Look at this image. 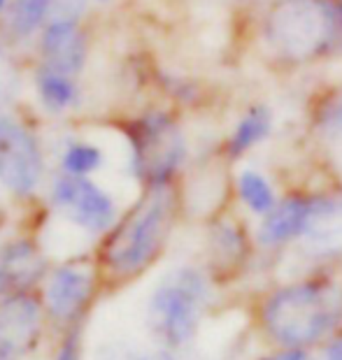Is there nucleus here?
<instances>
[{"label": "nucleus", "instance_id": "nucleus-12", "mask_svg": "<svg viewBox=\"0 0 342 360\" xmlns=\"http://www.w3.org/2000/svg\"><path fill=\"white\" fill-rule=\"evenodd\" d=\"M42 56L49 70L72 77L84 68L87 42L70 19H54L42 35Z\"/></svg>", "mask_w": 342, "mask_h": 360}, {"label": "nucleus", "instance_id": "nucleus-21", "mask_svg": "<svg viewBox=\"0 0 342 360\" xmlns=\"http://www.w3.org/2000/svg\"><path fill=\"white\" fill-rule=\"evenodd\" d=\"M17 89H19L17 70H14L12 60L7 58V53L0 49V110L12 101Z\"/></svg>", "mask_w": 342, "mask_h": 360}, {"label": "nucleus", "instance_id": "nucleus-8", "mask_svg": "<svg viewBox=\"0 0 342 360\" xmlns=\"http://www.w3.org/2000/svg\"><path fill=\"white\" fill-rule=\"evenodd\" d=\"M54 205L75 226L89 233H105L114 226L117 207L101 186L84 177L65 174L54 186Z\"/></svg>", "mask_w": 342, "mask_h": 360}, {"label": "nucleus", "instance_id": "nucleus-26", "mask_svg": "<svg viewBox=\"0 0 342 360\" xmlns=\"http://www.w3.org/2000/svg\"><path fill=\"white\" fill-rule=\"evenodd\" d=\"M338 5H340V10H342V0H338Z\"/></svg>", "mask_w": 342, "mask_h": 360}, {"label": "nucleus", "instance_id": "nucleus-20", "mask_svg": "<svg viewBox=\"0 0 342 360\" xmlns=\"http://www.w3.org/2000/svg\"><path fill=\"white\" fill-rule=\"evenodd\" d=\"M319 133L331 137V140H342V89L336 96L326 98L317 114Z\"/></svg>", "mask_w": 342, "mask_h": 360}, {"label": "nucleus", "instance_id": "nucleus-13", "mask_svg": "<svg viewBox=\"0 0 342 360\" xmlns=\"http://www.w3.org/2000/svg\"><path fill=\"white\" fill-rule=\"evenodd\" d=\"M91 288H94V279L84 267H58L44 288V302H47L49 314H54L61 321L75 319L89 302Z\"/></svg>", "mask_w": 342, "mask_h": 360}, {"label": "nucleus", "instance_id": "nucleus-17", "mask_svg": "<svg viewBox=\"0 0 342 360\" xmlns=\"http://www.w3.org/2000/svg\"><path fill=\"white\" fill-rule=\"evenodd\" d=\"M51 7H54V0H14L7 10V26H10L12 35H30L42 24Z\"/></svg>", "mask_w": 342, "mask_h": 360}, {"label": "nucleus", "instance_id": "nucleus-19", "mask_svg": "<svg viewBox=\"0 0 342 360\" xmlns=\"http://www.w3.org/2000/svg\"><path fill=\"white\" fill-rule=\"evenodd\" d=\"M103 154L94 144H72L63 154V170L75 177H84V174L94 172L101 165Z\"/></svg>", "mask_w": 342, "mask_h": 360}, {"label": "nucleus", "instance_id": "nucleus-24", "mask_svg": "<svg viewBox=\"0 0 342 360\" xmlns=\"http://www.w3.org/2000/svg\"><path fill=\"white\" fill-rule=\"evenodd\" d=\"M319 360H342V330L317 351Z\"/></svg>", "mask_w": 342, "mask_h": 360}, {"label": "nucleus", "instance_id": "nucleus-3", "mask_svg": "<svg viewBox=\"0 0 342 360\" xmlns=\"http://www.w3.org/2000/svg\"><path fill=\"white\" fill-rule=\"evenodd\" d=\"M342 28L338 0H275L263 14V40L279 60L308 65L336 47Z\"/></svg>", "mask_w": 342, "mask_h": 360}, {"label": "nucleus", "instance_id": "nucleus-2", "mask_svg": "<svg viewBox=\"0 0 342 360\" xmlns=\"http://www.w3.org/2000/svg\"><path fill=\"white\" fill-rule=\"evenodd\" d=\"M177 217V193L170 184L147 186L144 198L114 228L103 247V265L112 277L131 279L147 272L163 254Z\"/></svg>", "mask_w": 342, "mask_h": 360}, {"label": "nucleus", "instance_id": "nucleus-5", "mask_svg": "<svg viewBox=\"0 0 342 360\" xmlns=\"http://www.w3.org/2000/svg\"><path fill=\"white\" fill-rule=\"evenodd\" d=\"M133 167L147 186L170 184L186 158V142L179 128L163 114L138 121L131 135Z\"/></svg>", "mask_w": 342, "mask_h": 360}, {"label": "nucleus", "instance_id": "nucleus-11", "mask_svg": "<svg viewBox=\"0 0 342 360\" xmlns=\"http://www.w3.org/2000/svg\"><path fill=\"white\" fill-rule=\"evenodd\" d=\"M40 302L26 293L10 295L0 302V349L24 356L40 335Z\"/></svg>", "mask_w": 342, "mask_h": 360}, {"label": "nucleus", "instance_id": "nucleus-22", "mask_svg": "<svg viewBox=\"0 0 342 360\" xmlns=\"http://www.w3.org/2000/svg\"><path fill=\"white\" fill-rule=\"evenodd\" d=\"M254 360H319V356L310 349H268Z\"/></svg>", "mask_w": 342, "mask_h": 360}, {"label": "nucleus", "instance_id": "nucleus-14", "mask_svg": "<svg viewBox=\"0 0 342 360\" xmlns=\"http://www.w3.org/2000/svg\"><path fill=\"white\" fill-rule=\"evenodd\" d=\"M44 258L26 240L0 247V295H19L42 277Z\"/></svg>", "mask_w": 342, "mask_h": 360}, {"label": "nucleus", "instance_id": "nucleus-4", "mask_svg": "<svg viewBox=\"0 0 342 360\" xmlns=\"http://www.w3.org/2000/svg\"><path fill=\"white\" fill-rule=\"evenodd\" d=\"M212 288L208 270L198 265H177L163 274L147 302V328L163 349L177 351L196 340Z\"/></svg>", "mask_w": 342, "mask_h": 360}, {"label": "nucleus", "instance_id": "nucleus-7", "mask_svg": "<svg viewBox=\"0 0 342 360\" xmlns=\"http://www.w3.org/2000/svg\"><path fill=\"white\" fill-rule=\"evenodd\" d=\"M42 177V154L35 137L17 121L0 117V181L12 193H33Z\"/></svg>", "mask_w": 342, "mask_h": 360}, {"label": "nucleus", "instance_id": "nucleus-10", "mask_svg": "<svg viewBox=\"0 0 342 360\" xmlns=\"http://www.w3.org/2000/svg\"><path fill=\"white\" fill-rule=\"evenodd\" d=\"M315 193H289L265 214L254 233L256 249L282 251L289 244H298L305 231Z\"/></svg>", "mask_w": 342, "mask_h": 360}, {"label": "nucleus", "instance_id": "nucleus-27", "mask_svg": "<svg viewBox=\"0 0 342 360\" xmlns=\"http://www.w3.org/2000/svg\"><path fill=\"white\" fill-rule=\"evenodd\" d=\"M5 5V0H0V7H3Z\"/></svg>", "mask_w": 342, "mask_h": 360}, {"label": "nucleus", "instance_id": "nucleus-15", "mask_svg": "<svg viewBox=\"0 0 342 360\" xmlns=\"http://www.w3.org/2000/svg\"><path fill=\"white\" fill-rule=\"evenodd\" d=\"M272 128V114L265 105H252L249 110L242 114L238 126L231 133L226 142V158L238 160L252 151L256 144H261L265 137L270 135Z\"/></svg>", "mask_w": 342, "mask_h": 360}, {"label": "nucleus", "instance_id": "nucleus-25", "mask_svg": "<svg viewBox=\"0 0 342 360\" xmlns=\"http://www.w3.org/2000/svg\"><path fill=\"white\" fill-rule=\"evenodd\" d=\"M0 360H19V356H14V354H10V351L0 349Z\"/></svg>", "mask_w": 342, "mask_h": 360}, {"label": "nucleus", "instance_id": "nucleus-9", "mask_svg": "<svg viewBox=\"0 0 342 360\" xmlns=\"http://www.w3.org/2000/svg\"><path fill=\"white\" fill-rule=\"evenodd\" d=\"M298 247L319 265L342 260V193H315Z\"/></svg>", "mask_w": 342, "mask_h": 360}, {"label": "nucleus", "instance_id": "nucleus-6", "mask_svg": "<svg viewBox=\"0 0 342 360\" xmlns=\"http://www.w3.org/2000/svg\"><path fill=\"white\" fill-rule=\"evenodd\" d=\"M256 251L254 235L247 224L235 217H219L208 237V270L215 286H233L249 274Z\"/></svg>", "mask_w": 342, "mask_h": 360}, {"label": "nucleus", "instance_id": "nucleus-18", "mask_svg": "<svg viewBox=\"0 0 342 360\" xmlns=\"http://www.w3.org/2000/svg\"><path fill=\"white\" fill-rule=\"evenodd\" d=\"M37 89H40L44 105L54 112L70 107L75 103V98H77L75 82L68 77V75L54 72V70H49V68L37 75Z\"/></svg>", "mask_w": 342, "mask_h": 360}, {"label": "nucleus", "instance_id": "nucleus-23", "mask_svg": "<svg viewBox=\"0 0 342 360\" xmlns=\"http://www.w3.org/2000/svg\"><path fill=\"white\" fill-rule=\"evenodd\" d=\"M56 360H82V342H80V333L72 330L65 337L63 347H61Z\"/></svg>", "mask_w": 342, "mask_h": 360}, {"label": "nucleus", "instance_id": "nucleus-16", "mask_svg": "<svg viewBox=\"0 0 342 360\" xmlns=\"http://www.w3.org/2000/svg\"><path fill=\"white\" fill-rule=\"evenodd\" d=\"M235 191H238L240 202L261 219L279 202L270 181L256 170H242L238 174V181H235Z\"/></svg>", "mask_w": 342, "mask_h": 360}, {"label": "nucleus", "instance_id": "nucleus-1", "mask_svg": "<svg viewBox=\"0 0 342 360\" xmlns=\"http://www.w3.org/2000/svg\"><path fill=\"white\" fill-rule=\"evenodd\" d=\"M252 323L268 349L319 351L342 330V272L319 265L272 283L254 300Z\"/></svg>", "mask_w": 342, "mask_h": 360}]
</instances>
